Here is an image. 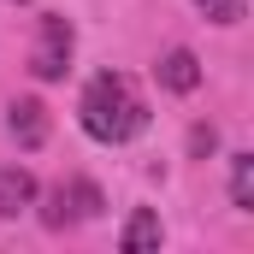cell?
Here are the masks:
<instances>
[{
	"label": "cell",
	"instance_id": "9",
	"mask_svg": "<svg viewBox=\"0 0 254 254\" xmlns=\"http://www.w3.org/2000/svg\"><path fill=\"white\" fill-rule=\"evenodd\" d=\"M195 6H201L213 24H243V18H249V6H243V0H195Z\"/></svg>",
	"mask_w": 254,
	"mask_h": 254
},
{
	"label": "cell",
	"instance_id": "8",
	"mask_svg": "<svg viewBox=\"0 0 254 254\" xmlns=\"http://www.w3.org/2000/svg\"><path fill=\"white\" fill-rule=\"evenodd\" d=\"M231 201L254 213V154H231Z\"/></svg>",
	"mask_w": 254,
	"mask_h": 254
},
{
	"label": "cell",
	"instance_id": "7",
	"mask_svg": "<svg viewBox=\"0 0 254 254\" xmlns=\"http://www.w3.org/2000/svg\"><path fill=\"white\" fill-rule=\"evenodd\" d=\"M160 237H166V231H160V213H154V207H136L125 219V231H119V249L142 254V249H160Z\"/></svg>",
	"mask_w": 254,
	"mask_h": 254
},
{
	"label": "cell",
	"instance_id": "6",
	"mask_svg": "<svg viewBox=\"0 0 254 254\" xmlns=\"http://www.w3.org/2000/svg\"><path fill=\"white\" fill-rule=\"evenodd\" d=\"M24 207H36V178L24 166H6L0 172V219H18Z\"/></svg>",
	"mask_w": 254,
	"mask_h": 254
},
{
	"label": "cell",
	"instance_id": "1",
	"mask_svg": "<svg viewBox=\"0 0 254 254\" xmlns=\"http://www.w3.org/2000/svg\"><path fill=\"white\" fill-rule=\"evenodd\" d=\"M77 119H83V130L95 142L119 148V142L148 130V101H142V89L130 83L125 71H101V77H89V89L77 101Z\"/></svg>",
	"mask_w": 254,
	"mask_h": 254
},
{
	"label": "cell",
	"instance_id": "4",
	"mask_svg": "<svg viewBox=\"0 0 254 254\" xmlns=\"http://www.w3.org/2000/svg\"><path fill=\"white\" fill-rule=\"evenodd\" d=\"M6 130H12V142H18V148H42L54 125H48V107H42L36 95H18V101L6 107Z\"/></svg>",
	"mask_w": 254,
	"mask_h": 254
},
{
	"label": "cell",
	"instance_id": "2",
	"mask_svg": "<svg viewBox=\"0 0 254 254\" xmlns=\"http://www.w3.org/2000/svg\"><path fill=\"white\" fill-rule=\"evenodd\" d=\"M71 48H77L71 18L48 12V18H42V30H36V48H30V71H36L42 83H60L65 71H71Z\"/></svg>",
	"mask_w": 254,
	"mask_h": 254
},
{
	"label": "cell",
	"instance_id": "3",
	"mask_svg": "<svg viewBox=\"0 0 254 254\" xmlns=\"http://www.w3.org/2000/svg\"><path fill=\"white\" fill-rule=\"evenodd\" d=\"M107 201H101V190L89 184V178H71V184H60V190L48 195V231H65V225H83V219H95Z\"/></svg>",
	"mask_w": 254,
	"mask_h": 254
},
{
	"label": "cell",
	"instance_id": "5",
	"mask_svg": "<svg viewBox=\"0 0 254 254\" xmlns=\"http://www.w3.org/2000/svg\"><path fill=\"white\" fill-rule=\"evenodd\" d=\"M154 71H160V83H166L172 95H190V89H201V60H195L190 48H172V54L154 65Z\"/></svg>",
	"mask_w": 254,
	"mask_h": 254
}]
</instances>
